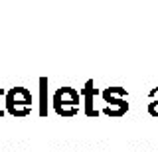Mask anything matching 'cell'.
Instances as JSON below:
<instances>
[{
    "label": "cell",
    "mask_w": 158,
    "mask_h": 152,
    "mask_svg": "<svg viewBox=\"0 0 158 152\" xmlns=\"http://www.w3.org/2000/svg\"><path fill=\"white\" fill-rule=\"evenodd\" d=\"M77 105H79V93L71 87H63L53 95V109L57 115L73 117L77 113Z\"/></svg>",
    "instance_id": "6da1fadb"
},
{
    "label": "cell",
    "mask_w": 158,
    "mask_h": 152,
    "mask_svg": "<svg viewBox=\"0 0 158 152\" xmlns=\"http://www.w3.org/2000/svg\"><path fill=\"white\" fill-rule=\"evenodd\" d=\"M150 99H152V103L148 105V113H150L152 117H158V99L156 97H150Z\"/></svg>",
    "instance_id": "5b68a950"
},
{
    "label": "cell",
    "mask_w": 158,
    "mask_h": 152,
    "mask_svg": "<svg viewBox=\"0 0 158 152\" xmlns=\"http://www.w3.org/2000/svg\"><path fill=\"white\" fill-rule=\"evenodd\" d=\"M81 95L85 97V115L97 117L99 115L97 109H93V95H97V89L93 87V81H87V85H85V89L81 91Z\"/></svg>",
    "instance_id": "277c9868"
},
{
    "label": "cell",
    "mask_w": 158,
    "mask_h": 152,
    "mask_svg": "<svg viewBox=\"0 0 158 152\" xmlns=\"http://www.w3.org/2000/svg\"><path fill=\"white\" fill-rule=\"evenodd\" d=\"M0 117H2V109H0Z\"/></svg>",
    "instance_id": "52a82bcc"
},
{
    "label": "cell",
    "mask_w": 158,
    "mask_h": 152,
    "mask_svg": "<svg viewBox=\"0 0 158 152\" xmlns=\"http://www.w3.org/2000/svg\"><path fill=\"white\" fill-rule=\"evenodd\" d=\"M46 79H42V115H46V97H44V91H46Z\"/></svg>",
    "instance_id": "8992f818"
},
{
    "label": "cell",
    "mask_w": 158,
    "mask_h": 152,
    "mask_svg": "<svg viewBox=\"0 0 158 152\" xmlns=\"http://www.w3.org/2000/svg\"><path fill=\"white\" fill-rule=\"evenodd\" d=\"M30 105H32V95L24 87H14L6 95V109L12 113L14 117H26L30 113Z\"/></svg>",
    "instance_id": "7a4b0ae2"
},
{
    "label": "cell",
    "mask_w": 158,
    "mask_h": 152,
    "mask_svg": "<svg viewBox=\"0 0 158 152\" xmlns=\"http://www.w3.org/2000/svg\"><path fill=\"white\" fill-rule=\"evenodd\" d=\"M127 95V91L123 87H107L103 91V99L109 103V107H105V115L109 117H123L128 111V103L123 99Z\"/></svg>",
    "instance_id": "3957f363"
}]
</instances>
